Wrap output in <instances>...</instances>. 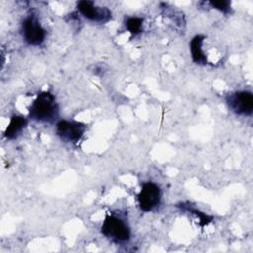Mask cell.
<instances>
[{
  "instance_id": "6da1fadb",
  "label": "cell",
  "mask_w": 253,
  "mask_h": 253,
  "mask_svg": "<svg viewBox=\"0 0 253 253\" xmlns=\"http://www.w3.org/2000/svg\"><path fill=\"white\" fill-rule=\"evenodd\" d=\"M58 105L55 96L47 91L37 95L29 108V117L39 123H52L58 116Z\"/></svg>"
},
{
  "instance_id": "7a4b0ae2",
  "label": "cell",
  "mask_w": 253,
  "mask_h": 253,
  "mask_svg": "<svg viewBox=\"0 0 253 253\" xmlns=\"http://www.w3.org/2000/svg\"><path fill=\"white\" fill-rule=\"evenodd\" d=\"M101 231L104 236L116 243L127 242L130 238V228L127 223L121 216L116 214H107Z\"/></svg>"
},
{
  "instance_id": "3957f363",
  "label": "cell",
  "mask_w": 253,
  "mask_h": 253,
  "mask_svg": "<svg viewBox=\"0 0 253 253\" xmlns=\"http://www.w3.org/2000/svg\"><path fill=\"white\" fill-rule=\"evenodd\" d=\"M21 32L24 41L33 46L41 45L46 37L45 29L41 25L35 15L27 16L22 22Z\"/></svg>"
},
{
  "instance_id": "277c9868",
  "label": "cell",
  "mask_w": 253,
  "mask_h": 253,
  "mask_svg": "<svg viewBox=\"0 0 253 253\" xmlns=\"http://www.w3.org/2000/svg\"><path fill=\"white\" fill-rule=\"evenodd\" d=\"M87 129V125L77 121L60 120L56 124V134L65 142L76 143L84 135Z\"/></svg>"
},
{
  "instance_id": "5b68a950",
  "label": "cell",
  "mask_w": 253,
  "mask_h": 253,
  "mask_svg": "<svg viewBox=\"0 0 253 253\" xmlns=\"http://www.w3.org/2000/svg\"><path fill=\"white\" fill-rule=\"evenodd\" d=\"M139 209L142 211L148 212L156 209L161 202L160 187L153 182H145L137 195Z\"/></svg>"
},
{
  "instance_id": "8992f818",
  "label": "cell",
  "mask_w": 253,
  "mask_h": 253,
  "mask_svg": "<svg viewBox=\"0 0 253 253\" xmlns=\"http://www.w3.org/2000/svg\"><path fill=\"white\" fill-rule=\"evenodd\" d=\"M76 8L86 19L96 23H107L112 19V12L107 7H99L93 1H78Z\"/></svg>"
},
{
  "instance_id": "52a82bcc",
  "label": "cell",
  "mask_w": 253,
  "mask_h": 253,
  "mask_svg": "<svg viewBox=\"0 0 253 253\" xmlns=\"http://www.w3.org/2000/svg\"><path fill=\"white\" fill-rule=\"evenodd\" d=\"M229 109L240 116H250L253 111V95L249 91H237L226 98Z\"/></svg>"
},
{
  "instance_id": "ba28073f",
  "label": "cell",
  "mask_w": 253,
  "mask_h": 253,
  "mask_svg": "<svg viewBox=\"0 0 253 253\" xmlns=\"http://www.w3.org/2000/svg\"><path fill=\"white\" fill-rule=\"evenodd\" d=\"M205 36L204 35H196L190 42V50H191V56L195 63L206 65L208 63L207 56L205 55L203 51V43H204Z\"/></svg>"
},
{
  "instance_id": "9c48e42d",
  "label": "cell",
  "mask_w": 253,
  "mask_h": 253,
  "mask_svg": "<svg viewBox=\"0 0 253 253\" xmlns=\"http://www.w3.org/2000/svg\"><path fill=\"white\" fill-rule=\"evenodd\" d=\"M27 124H28V121L26 118L19 116V115L12 116L10 119V122L4 131V136L8 140L18 137L21 134V132L23 131V129L26 127Z\"/></svg>"
},
{
  "instance_id": "30bf717a",
  "label": "cell",
  "mask_w": 253,
  "mask_h": 253,
  "mask_svg": "<svg viewBox=\"0 0 253 253\" xmlns=\"http://www.w3.org/2000/svg\"><path fill=\"white\" fill-rule=\"evenodd\" d=\"M125 26L132 36H136L143 30V19L140 17H128L125 22Z\"/></svg>"
},
{
  "instance_id": "8fae6325",
  "label": "cell",
  "mask_w": 253,
  "mask_h": 253,
  "mask_svg": "<svg viewBox=\"0 0 253 253\" xmlns=\"http://www.w3.org/2000/svg\"><path fill=\"white\" fill-rule=\"evenodd\" d=\"M181 209H183V210H185V211H190L191 213H193L194 215H196V216L199 218V220H200L202 226L207 225L209 222H211V221L212 220V217H211V216H210V215H208V214H206V213H204V212H201V211H198L197 209H192V208H190L189 205H188V206H185L184 204H181Z\"/></svg>"
},
{
  "instance_id": "7c38bea8",
  "label": "cell",
  "mask_w": 253,
  "mask_h": 253,
  "mask_svg": "<svg viewBox=\"0 0 253 253\" xmlns=\"http://www.w3.org/2000/svg\"><path fill=\"white\" fill-rule=\"evenodd\" d=\"M208 4L211 6V8L218 10L224 14L230 13L231 10V4L229 1L226 0H220V1H210Z\"/></svg>"
}]
</instances>
